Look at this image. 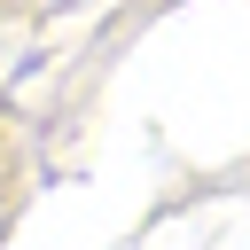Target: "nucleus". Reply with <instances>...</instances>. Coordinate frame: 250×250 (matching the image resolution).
<instances>
[]
</instances>
